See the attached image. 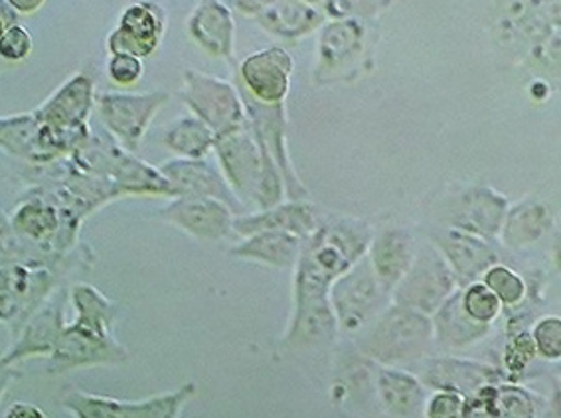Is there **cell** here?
Wrapping results in <instances>:
<instances>
[{"instance_id":"obj_1","label":"cell","mask_w":561,"mask_h":418,"mask_svg":"<svg viewBox=\"0 0 561 418\" xmlns=\"http://www.w3.org/2000/svg\"><path fill=\"white\" fill-rule=\"evenodd\" d=\"M374 231L366 221L332 218L302 243L295 275V316L285 334L287 346L331 344L336 318L331 306L334 282L364 259Z\"/></svg>"},{"instance_id":"obj_2","label":"cell","mask_w":561,"mask_h":418,"mask_svg":"<svg viewBox=\"0 0 561 418\" xmlns=\"http://www.w3.org/2000/svg\"><path fill=\"white\" fill-rule=\"evenodd\" d=\"M70 302L76 310V320L66 324L58 346L48 358L46 371L50 375H64L73 369L117 365L127 361V349L113 338L117 304L85 282L71 287Z\"/></svg>"},{"instance_id":"obj_3","label":"cell","mask_w":561,"mask_h":418,"mask_svg":"<svg viewBox=\"0 0 561 418\" xmlns=\"http://www.w3.org/2000/svg\"><path fill=\"white\" fill-rule=\"evenodd\" d=\"M214 149L218 152L224 178L236 189L238 199L253 201L261 211L279 206L283 198L279 166L250 120L216 137Z\"/></svg>"},{"instance_id":"obj_4","label":"cell","mask_w":561,"mask_h":418,"mask_svg":"<svg viewBox=\"0 0 561 418\" xmlns=\"http://www.w3.org/2000/svg\"><path fill=\"white\" fill-rule=\"evenodd\" d=\"M435 341L433 320L415 310L391 306L381 312L362 349L386 365H400L423 358Z\"/></svg>"},{"instance_id":"obj_5","label":"cell","mask_w":561,"mask_h":418,"mask_svg":"<svg viewBox=\"0 0 561 418\" xmlns=\"http://www.w3.org/2000/svg\"><path fill=\"white\" fill-rule=\"evenodd\" d=\"M60 275L50 267L0 263V322L19 336L32 314L58 289Z\"/></svg>"},{"instance_id":"obj_6","label":"cell","mask_w":561,"mask_h":418,"mask_svg":"<svg viewBox=\"0 0 561 418\" xmlns=\"http://www.w3.org/2000/svg\"><path fill=\"white\" fill-rule=\"evenodd\" d=\"M457 279L449 263L433 245L417 249L415 260L393 289V304L432 316L457 292Z\"/></svg>"},{"instance_id":"obj_7","label":"cell","mask_w":561,"mask_h":418,"mask_svg":"<svg viewBox=\"0 0 561 418\" xmlns=\"http://www.w3.org/2000/svg\"><path fill=\"white\" fill-rule=\"evenodd\" d=\"M390 297L366 255L332 287L331 306L339 328L344 332L364 328L386 310Z\"/></svg>"},{"instance_id":"obj_8","label":"cell","mask_w":561,"mask_h":418,"mask_svg":"<svg viewBox=\"0 0 561 418\" xmlns=\"http://www.w3.org/2000/svg\"><path fill=\"white\" fill-rule=\"evenodd\" d=\"M194 395V383H186L172 393H162L133 403L91 395L85 391H70L61 398V407L73 418H181L182 408Z\"/></svg>"},{"instance_id":"obj_9","label":"cell","mask_w":561,"mask_h":418,"mask_svg":"<svg viewBox=\"0 0 561 418\" xmlns=\"http://www.w3.org/2000/svg\"><path fill=\"white\" fill-rule=\"evenodd\" d=\"M169 97V91L164 90L151 93L107 91L95 97V105L111 137L119 140L123 149L135 152Z\"/></svg>"},{"instance_id":"obj_10","label":"cell","mask_w":561,"mask_h":418,"mask_svg":"<svg viewBox=\"0 0 561 418\" xmlns=\"http://www.w3.org/2000/svg\"><path fill=\"white\" fill-rule=\"evenodd\" d=\"M182 97L194 111V117L206 123L216 137L238 129L250 120L238 90L228 81L218 80L208 73L184 71Z\"/></svg>"},{"instance_id":"obj_11","label":"cell","mask_w":561,"mask_h":418,"mask_svg":"<svg viewBox=\"0 0 561 418\" xmlns=\"http://www.w3.org/2000/svg\"><path fill=\"white\" fill-rule=\"evenodd\" d=\"M70 300V290L56 289L50 299L42 304L41 309L32 314V318L24 324L16 338H12V346L2 356L7 363L21 365L32 358H50L58 346L61 332L66 328L64 312Z\"/></svg>"},{"instance_id":"obj_12","label":"cell","mask_w":561,"mask_h":418,"mask_svg":"<svg viewBox=\"0 0 561 418\" xmlns=\"http://www.w3.org/2000/svg\"><path fill=\"white\" fill-rule=\"evenodd\" d=\"M167 32V12L157 2H133L121 12L117 28L107 36L110 54L149 58L159 50Z\"/></svg>"},{"instance_id":"obj_13","label":"cell","mask_w":561,"mask_h":418,"mask_svg":"<svg viewBox=\"0 0 561 418\" xmlns=\"http://www.w3.org/2000/svg\"><path fill=\"white\" fill-rule=\"evenodd\" d=\"M95 97L98 95L90 76L76 73L66 83H61L38 109H34V113L56 130L78 137H90L88 120L95 105Z\"/></svg>"},{"instance_id":"obj_14","label":"cell","mask_w":561,"mask_h":418,"mask_svg":"<svg viewBox=\"0 0 561 418\" xmlns=\"http://www.w3.org/2000/svg\"><path fill=\"white\" fill-rule=\"evenodd\" d=\"M243 91L260 105H283L291 88V56L280 48L257 51L245 58L240 68Z\"/></svg>"},{"instance_id":"obj_15","label":"cell","mask_w":561,"mask_h":418,"mask_svg":"<svg viewBox=\"0 0 561 418\" xmlns=\"http://www.w3.org/2000/svg\"><path fill=\"white\" fill-rule=\"evenodd\" d=\"M159 216L198 240H224L233 231V211L220 199L181 196L167 204Z\"/></svg>"},{"instance_id":"obj_16","label":"cell","mask_w":561,"mask_h":418,"mask_svg":"<svg viewBox=\"0 0 561 418\" xmlns=\"http://www.w3.org/2000/svg\"><path fill=\"white\" fill-rule=\"evenodd\" d=\"M511 209L508 199L489 186H471L455 199L451 208L453 230L467 231L491 241L501 237L502 225Z\"/></svg>"},{"instance_id":"obj_17","label":"cell","mask_w":561,"mask_h":418,"mask_svg":"<svg viewBox=\"0 0 561 418\" xmlns=\"http://www.w3.org/2000/svg\"><path fill=\"white\" fill-rule=\"evenodd\" d=\"M161 174L169 179L176 196H194V198H211L224 201L231 211L241 213V204L230 184L218 170L206 160H169L162 164Z\"/></svg>"},{"instance_id":"obj_18","label":"cell","mask_w":561,"mask_h":418,"mask_svg":"<svg viewBox=\"0 0 561 418\" xmlns=\"http://www.w3.org/2000/svg\"><path fill=\"white\" fill-rule=\"evenodd\" d=\"M437 249L449 263L457 282L465 287L479 282L486 270L499 265V253L492 249L491 241L467 231H443L442 237H437Z\"/></svg>"},{"instance_id":"obj_19","label":"cell","mask_w":561,"mask_h":418,"mask_svg":"<svg viewBox=\"0 0 561 418\" xmlns=\"http://www.w3.org/2000/svg\"><path fill=\"white\" fill-rule=\"evenodd\" d=\"M417 255V245L410 231L403 228H388L374 233V240L368 249L374 272L378 275L383 289L393 292L401 279L408 275Z\"/></svg>"},{"instance_id":"obj_20","label":"cell","mask_w":561,"mask_h":418,"mask_svg":"<svg viewBox=\"0 0 561 418\" xmlns=\"http://www.w3.org/2000/svg\"><path fill=\"white\" fill-rule=\"evenodd\" d=\"M319 228H321V223H319L317 209L305 201L279 204L275 208L263 209L255 216H245V218L233 220V231L243 237H251V235L263 233V231H280V233H291V235L307 241L317 233Z\"/></svg>"},{"instance_id":"obj_21","label":"cell","mask_w":561,"mask_h":418,"mask_svg":"<svg viewBox=\"0 0 561 418\" xmlns=\"http://www.w3.org/2000/svg\"><path fill=\"white\" fill-rule=\"evenodd\" d=\"M192 40L214 58L230 60L233 51V19L224 2H201L186 22Z\"/></svg>"},{"instance_id":"obj_22","label":"cell","mask_w":561,"mask_h":418,"mask_svg":"<svg viewBox=\"0 0 561 418\" xmlns=\"http://www.w3.org/2000/svg\"><path fill=\"white\" fill-rule=\"evenodd\" d=\"M553 228V213L546 201L526 198L512 206L502 225V243L511 249H526Z\"/></svg>"},{"instance_id":"obj_23","label":"cell","mask_w":561,"mask_h":418,"mask_svg":"<svg viewBox=\"0 0 561 418\" xmlns=\"http://www.w3.org/2000/svg\"><path fill=\"white\" fill-rule=\"evenodd\" d=\"M496 371L474 363V361H461V359H437L430 363L425 369L423 381L430 387L439 388V391H453L459 395H469V393H479L492 385L496 381Z\"/></svg>"},{"instance_id":"obj_24","label":"cell","mask_w":561,"mask_h":418,"mask_svg":"<svg viewBox=\"0 0 561 418\" xmlns=\"http://www.w3.org/2000/svg\"><path fill=\"white\" fill-rule=\"evenodd\" d=\"M302 243L305 240L291 233L263 231L245 237L236 247H231V255L240 259L257 260L277 269H287L299 263Z\"/></svg>"},{"instance_id":"obj_25","label":"cell","mask_w":561,"mask_h":418,"mask_svg":"<svg viewBox=\"0 0 561 418\" xmlns=\"http://www.w3.org/2000/svg\"><path fill=\"white\" fill-rule=\"evenodd\" d=\"M433 329L437 346L445 349L465 348L484 338L491 326L479 324L465 312L461 302V290H457L442 309L433 314Z\"/></svg>"},{"instance_id":"obj_26","label":"cell","mask_w":561,"mask_h":418,"mask_svg":"<svg viewBox=\"0 0 561 418\" xmlns=\"http://www.w3.org/2000/svg\"><path fill=\"white\" fill-rule=\"evenodd\" d=\"M257 9L255 16L261 26L283 38L309 34L324 19L309 2H257Z\"/></svg>"},{"instance_id":"obj_27","label":"cell","mask_w":561,"mask_h":418,"mask_svg":"<svg viewBox=\"0 0 561 418\" xmlns=\"http://www.w3.org/2000/svg\"><path fill=\"white\" fill-rule=\"evenodd\" d=\"M381 403L398 417L415 415L425 403V391L420 379L400 369H383L378 378Z\"/></svg>"},{"instance_id":"obj_28","label":"cell","mask_w":561,"mask_h":418,"mask_svg":"<svg viewBox=\"0 0 561 418\" xmlns=\"http://www.w3.org/2000/svg\"><path fill=\"white\" fill-rule=\"evenodd\" d=\"M164 144L184 160H202L216 144L214 130L198 117H181L164 132Z\"/></svg>"},{"instance_id":"obj_29","label":"cell","mask_w":561,"mask_h":418,"mask_svg":"<svg viewBox=\"0 0 561 418\" xmlns=\"http://www.w3.org/2000/svg\"><path fill=\"white\" fill-rule=\"evenodd\" d=\"M364 26L358 21H339L329 24L321 36V68L334 70L344 61H352L362 50Z\"/></svg>"},{"instance_id":"obj_30","label":"cell","mask_w":561,"mask_h":418,"mask_svg":"<svg viewBox=\"0 0 561 418\" xmlns=\"http://www.w3.org/2000/svg\"><path fill=\"white\" fill-rule=\"evenodd\" d=\"M461 302L465 312L474 322L484 326H491L492 322L501 316V300L496 299V294L482 280L472 282L461 290Z\"/></svg>"},{"instance_id":"obj_31","label":"cell","mask_w":561,"mask_h":418,"mask_svg":"<svg viewBox=\"0 0 561 418\" xmlns=\"http://www.w3.org/2000/svg\"><path fill=\"white\" fill-rule=\"evenodd\" d=\"M482 282L496 294L502 306H518L526 299V282L516 270L508 269L504 265H494L486 270Z\"/></svg>"},{"instance_id":"obj_32","label":"cell","mask_w":561,"mask_h":418,"mask_svg":"<svg viewBox=\"0 0 561 418\" xmlns=\"http://www.w3.org/2000/svg\"><path fill=\"white\" fill-rule=\"evenodd\" d=\"M530 336L538 356L548 361H561V318L546 316L538 320Z\"/></svg>"},{"instance_id":"obj_33","label":"cell","mask_w":561,"mask_h":418,"mask_svg":"<svg viewBox=\"0 0 561 418\" xmlns=\"http://www.w3.org/2000/svg\"><path fill=\"white\" fill-rule=\"evenodd\" d=\"M34 38L24 24L12 26L0 36V63H21L31 58Z\"/></svg>"},{"instance_id":"obj_34","label":"cell","mask_w":561,"mask_h":418,"mask_svg":"<svg viewBox=\"0 0 561 418\" xmlns=\"http://www.w3.org/2000/svg\"><path fill=\"white\" fill-rule=\"evenodd\" d=\"M145 63L137 56L130 54H111L107 60V78L117 88H133L142 80Z\"/></svg>"},{"instance_id":"obj_35","label":"cell","mask_w":561,"mask_h":418,"mask_svg":"<svg viewBox=\"0 0 561 418\" xmlns=\"http://www.w3.org/2000/svg\"><path fill=\"white\" fill-rule=\"evenodd\" d=\"M528 60L536 70L561 78V31L551 32L540 46L528 51Z\"/></svg>"},{"instance_id":"obj_36","label":"cell","mask_w":561,"mask_h":418,"mask_svg":"<svg viewBox=\"0 0 561 418\" xmlns=\"http://www.w3.org/2000/svg\"><path fill=\"white\" fill-rule=\"evenodd\" d=\"M467 398L453 391H437L425 405L427 418H465Z\"/></svg>"},{"instance_id":"obj_37","label":"cell","mask_w":561,"mask_h":418,"mask_svg":"<svg viewBox=\"0 0 561 418\" xmlns=\"http://www.w3.org/2000/svg\"><path fill=\"white\" fill-rule=\"evenodd\" d=\"M536 356V348H534V341H531V336L528 332H522L518 334L514 341L511 344V348H508V368L511 369H522L524 365H528L530 363V359Z\"/></svg>"},{"instance_id":"obj_38","label":"cell","mask_w":561,"mask_h":418,"mask_svg":"<svg viewBox=\"0 0 561 418\" xmlns=\"http://www.w3.org/2000/svg\"><path fill=\"white\" fill-rule=\"evenodd\" d=\"M2 418H48V415L38 405H34V403L16 400V403H12V405L7 407Z\"/></svg>"},{"instance_id":"obj_39","label":"cell","mask_w":561,"mask_h":418,"mask_svg":"<svg viewBox=\"0 0 561 418\" xmlns=\"http://www.w3.org/2000/svg\"><path fill=\"white\" fill-rule=\"evenodd\" d=\"M21 378V369L16 368V365H11V363H7L4 358L0 356V403H2V398L7 395V391H9L12 383Z\"/></svg>"},{"instance_id":"obj_40","label":"cell","mask_w":561,"mask_h":418,"mask_svg":"<svg viewBox=\"0 0 561 418\" xmlns=\"http://www.w3.org/2000/svg\"><path fill=\"white\" fill-rule=\"evenodd\" d=\"M19 19H21V16L14 12L9 0L0 2V36H2L7 31H11L12 26L21 24Z\"/></svg>"},{"instance_id":"obj_41","label":"cell","mask_w":561,"mask_h":418,"mask_svg":"<svg viewBox=\"0 0 561 418\" xmlns=\"http://www.w3.org/2000/svg\"><path fill=\"white\" fill-rule=\"evenodd\" d=\"M14 12L22 16V14H34L41 11L42 7L46 4L44 0H9Z\"/></svg>"},{"instance_id":"obj_42","label":"cell","mask_w":561,"mask_h":418,"mask_svg":"<svg viewBox=\"0 0 561 418\" xmlns=\"http://www.w3.org/2000/svg\"><path fill=\"white\" fill-rule=\"evenodd\" d=\"M543 418H561V387L553 391L551 395L550 407L546 410Z\"/></svg>"},{"instance_id":"obj_43","label":"cell","mask_w":561,"mask_h":418,"mask_svg":"<svg viewBox=\"0 0 561 418\" xmlns=\"http://www.w3.org/2000/svg\"><path fill=\"white\" fill-rule=\"evenodd\" d=\"M553 263H556V269L561 272V223L560 230L556 233V241H553Z\"/></svg>"}]
</instances>
